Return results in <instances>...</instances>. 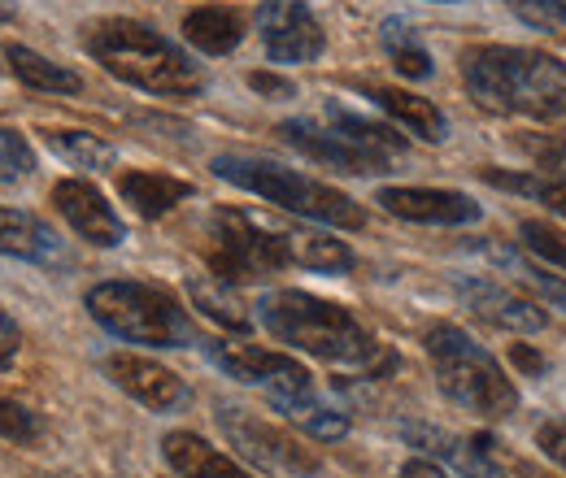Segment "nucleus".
I'll return each instance as SVG.
<instances>
[{"label":"nucleus","instance_id":"f257e3e1","mask_svg":"<svg viewBox=\"0 0 566 478\" xmlns=\"http://www.w3.org/2000/svg\"><path fill=\"white\" fill-rule=\"evenodd\" d=\"M467 92L496 114H523L554 123L566 118V66L536 49L510 44H475L462 53Z\"/></svg>","mask_w":566,"mask_h":478},{"label":"nucleus","instance_id":"f03ea898","mask_svg":"<svg viewBox=\"0 0 566 478\" xmlns=\"http://www.w3.org/2000/svg\"><path fill=\"white\" fill-rule=\"evenodd\" d=\"M258 322L287 348H301L332 365H392V357L379 348V340L357 322L345 305H332L310 291H266L258 300Z\"/></svg>","mask_w":566,"mask_h":478},{"label":"nucleus","instance_id":"7ed1b4c3","mask_svg":"<svg viewBox=\"0 0 566 478\" xmlns=\"http://www.w3.org/2000/svg\"><path fill=\"white\" fill-rule=\"evenodd\" d=\"M83 49L114 78L140 87L148 96H197V92H206L201 66L179 44H170L166 35H157L153 26H144L136 18L92 22L83 31Z\"/></svg>","mask_w":566,"mask_h":478},{"label":"nucleus","instance_id":"20e7f679","mask_svg":"<svg viewBox=\"0 0 566 478\" xmlns=\"http://www.w3.org/2000/svg\"><path fill=\"white\" fill-rule=\"evenodd\" d=\"M427 361L436 370V383L440 392L458 405V410L475 413V417H489V422H501L518 410V387L510 383V374L501 370L489 348L471 340L462 327H431L427 331Z\"/></svg>","mask_w":566,"mask_h":478},{"label":"nucleus","instance_id":"39448f33","mask_svg":"<svg viewBox=\"0 0 566 478\" xmlns=\"http://www.w3.org/2000/svg\"><path fill=\"white\" fill-rule=\"evenodd\" d=\"M213 174L271 201V205L287 209V213H301L310 222H323V226H336V231H361L366 226V213L354 196L301 174V170H287L280 161H266V157H249V152H222L213 157Z\"/></svg>","mask_w":566,"mask_h":478},{"label":"nucleus","instance_id":"423d86ee","mask_svg":"<svg viewBox=\"0 0 566 478\" xmlns=\"http://www.w3.org/2000/svg\"><path fill=\"white\" fill-rule=\"evenodd\" d=\"M87 314L118 340L148 343V348H188L197 340V327L188 309L153 283L136 278H105L87 291Z\"/></svg>","mask_w":566,"mask_h":478},{"label":"nucleus","instance_id":"0eeeda50","mask_svg":"<svg viewBox=\"0 0 566 478\" xmlns=\"http://www.w3.org/2000/svg\"><path fill=\"white\" fill-rule=\"evenodd\" d=\"M206 231H210V274L227 283H249V278L292 266L283 231L258 226L240 209H213Z\"/></svg>","mask_w":566,"mask_h":478},{"label":"nucleus","instance_id":"6e6552de","mask_svg":"<svg viewBox=\"0 0 566 478\" xmlns=\"http://www.w3.org/2000/svg\"><path fill=\"white\" fill-rule=\"evenodd\" d=\"M206 352H210V361L222 374H231V379L244 383V387H258V392L271 401L275 413L296 410L301 401L318 396L310 370H305L301 361H292L287 352L258 348V343H218V340L206 343Z\"/></svg>","mask_w":566,"mask_h":478},{"label":"nucleus","instance_id":"1a4fd4ad","mask_svg":"<svg viewBox=\"0 0 566 478\" xmlns=\"http://www.w3.org/2000/svg\"><path fill=\"white\" fill-rule=\"evenodd\" d=\"M213 417H218V431L227 435V444L244 461H253L258 470H266V475L314 478L323 470V461H318L314 448H305L296 435H287L283 426L258 417V413L240 410V405H218Z\"/></svg>","mask_w":566,"mask_h":478},{"label":"nucleus","instance_id":"9d476101","mask_svg":"<svg viewBox=\"0 0 566 478\" xmlns=\"http://www.w3.org/2000/svg\"><path fill=\"white\" fill-rule=\"evenodd\" d=\"M280 136L287 139L296 152H305V157H314V161H323V166H332V170H340V174H384V170L392 166L384 152L366 148L361 139H354L349 131H340L336 123L287 118V123H280Z\"/></svg>","mask_w":566,"mask_h":478},{"label":"nucleus","instance_id":"9b49d317","mask_svg":"<svg viewBox=\"0 0 566 478\" xmlns=\"http://www.w3.org/2000/svg\"><path fill=\"white\" fill-rule=\"evenodd\" d=\"M258 31L266 44V57L283 62V66L318 62L327 49V35H323V26L305 0H266L258 9Z\"/></svg>","mask_w":566,"mask_h":478},{"label":"nucleus","instance_id":"f8f14e48","mask_svg":"<svg viewBox=\"0 0 566 478\" xmlns=\"http://www.w3.org/2000/svg\"><path fill=\"white\" fill-rule=\"evenodd\" d=\"M101 370H105V379H109L114 387H123L132 401H140L144 410H153V413H170L188 401L184 379H179L175 370H166L161 361L140 357V352H109V357L101 361Z\"/></svg>","mask_w":566,"mask_h":478},{"label":"nucleus","instance_id":"ddd939ff","mask_svg":"<svg viewBox=\"0 0 566 478\" xmlns=\"http://www.w3.org/2000/svg\"><path fill=\"white\" fill-rule=\"evenodd\" d=\"M53 205L71 222L74 235L87 240L92 248H118V244L127 240L123 217L105 201V192L92 188L87 179H62V183L53 188Z\"/></svg>","mask_w":566,"mask_h":478},{"label":"nucleus","instance_id":"4468645a","mask_svg":"<svg viewBox=\"0 0 566 478\" xmlns=\"http://www.w3.org/2000/svg\"><path fill=\"white\" fill-rule=\"evenodd\" d=\"M458 296H462V305H467L475 318H484L489 327L510 331V336H536V331H545V322H549L545 309H541L532 296L510 291V287L489 283V278H458Z\"/></svg>","mask_w":566,"mask_h":478},{"label":"nucleus","instance_id":"2eb2a0df","mask_svg":"<svg viewBox=\"0 0 566 478\" xmlns=\"http://www.w3.org/2000/svg\"><path fill=\"white\" fill-rule=\"evenodd\" d=\"M375 205H384L392 217L423 222V226H467L484 217V209L453 188H379Z\"/></svg>","mask_w":566,"mask_h":478},{"label":"nucleus","instance_id":"dca6fc26","mask_svg":"<svg viewBox=\"0 0 566 478\" xmlns=\"http://www.w3.org/2000/svg\"><path fill=\"white\" fill-rule=\"evenodd\" d=\"M0 253L31 266H71L62 235L27 209H0Z\"/></svg>","mask_w":566,"mask_h":478},{"label":"nucleus","instance_id":"f3484780","mask_svg":"<svg viewBox=\"0 0 566 478\" xmlns=\"http://www.w3.org/2000/svg\"><path fill=\"white\" fill-rule=\"evenodd\" d=\"M361 96H366L379 114H388L401 131H410V136L427 139V144H444V139H449V118L440 114V105H431V100L415 96V92L384 87V83H366Z\"/></svg>","mask_w":566,"mask_h":478},{"label":"nucleus","instance_id":"a211bd4d","mask_svg":"<svg viewBox=\"0 0 566 478\" xmlns=\"http://www.w3.org/2000/svg\"><path fill=\"white\" fill-rule=\"evenodd\" d=\"M161 457L179 478H253L240 461H231L227 453H218L210 439L192 431H170L161 439Z\"/></svg>","mask_w":566,"mask_h":478},{"label":"nucleus","instance_id":"6ab92c4d","mask_svg":"<svg viewBox=\"0 0 566 478\" xmlns=\"http://www.w3.org/2000/svg\"><path fill=\"white\" fill-rule=\"evenodd\" d=\"M118 196L153 222V217H166L175 205H184L192 196V183L157 174V170H127V174H118Z\"/></svg>","mask_w":566,"mask_h":478},{"label":"nucleus","instance_id":"aec40b11","mask_svg":"<svg viewBox=\"0 0 566 478\" xmlns=\"http://www.w3.org/2000/svg\"><path fill=\"white\" fill-rule=\"evenodd\" d=\"M184 35L192 49H201L206 57H227L240 49L244 40V13L227 9V4H206V9H192L184 18Z\"/></svg>","mask_w":566,"mask_h":478},{"label":"nucleus","instance_id":"412c9836","mask_svg":"<svg viewBox=\"0 0 566 478\" xmlns=\"http://www.w3.org/2000/svg\"><path fill=\"white\" fill-rule=\"evenodd\" d=\"M283 240H287V257H292V266H301V270L349 274L357 266L354 248H349L345 240L327 235V231H305V226H296V231H283Z\"/></svg>","mask_w":566,"mask_h":478},{"label":"nucleus","instance_id":"4be33fe9","mask_svg":"<svg viewBox=\"0 0 566 478\" xmlns=\"http://www.w3.org/2000/svg\"><path fill=\"white\" fill-rule=\"evenodd\" d=\"M4 62H9V70H13L27 87H35V92H53V96H78V92H83V78H78L74 70L40 57V53L27 49V44H9V49H4Z\"/></svg>","mask_w":566,"mask_h":478},{"label":"nucleus","instance_id":"5701e85b","mask_svg":"<svg viewBox=\"0 0 566 478\" xmlns=\"http://www.w3.org/2000/svg\"><path fill=\"white\" fill-rule=\"evenodd\" d=\"M188 291H192L197 309H201L206 318H213L218 327H227V331H249V327H253V318L244 314V305H240V296L231 291V283H227V278H218V274L192 278V283H188Z\"/></svg>","mask_w":566,"mask_h":478},{"label":"nucleus","instance_id":"b1692460","mask_svg":"<svg viewBox=\"0 0 566 478\" xmlns=\"http://www.w3.org/2000/svg\"><path fill=\"white\" fill-rule=\"evenodd\" d=\"M379 40H384V53H388V62L397 74H406V78H431L436 74V62H431V53H427L423 44H419V35L401 22V18H388L384 22V31H379Z\"/></svg>","mask_w":566,"mask_h":478},{"label":"nucleus","instance_id":"393cba45","mask_svg":"<svg viewBox=\"0 0 566 478\" xmlns=\"http://www.w3.org/2000/svg\"><path fill=\"white\" fill-rule=\"evenodd\" d=\"M440 457L462 478H505L501 461H496V444L489 435H449Z\"/></svg>","mask_w":566,"mask_h":478},{"label":"nucleus","instance_id":"a878e982","mask_svg":"<svg viewBox=\"0 0 566 478\" xmlns=\"http://www.w3.org/2000/svg\"><path fill=\"white\" fill-rule=\"evenodd\" d=\"M49 148L62 157V161H71L74 170H114V161H118V152H114V144H105L101 136H92V131H49Z\"/></svg>","mask_w":566,"mask_h":478},{"label":"nucleus","instance_id":"bb28decb","mask_svg":"<svg viewBox=\"0 0 566 478\" xmlns=\"http://www.w3.org/2000/svg\"><path fill=\"white\" fill-rule=\"evenodd\" d=\"M292 426H301L310 439H318V444H336V439H345L349 435V413L345 410H332L327 401H318V396H310V401H301L296 410L283 413Z\"/></svg>","mask_w":566,"mask_h":478},{"label":"nucleus","instance_id":"cd10ccee","mask_svg":"<svg viewBox=\"0 0 566 478\" xmlns=\"http://www.w3.org/2000/svg\"><path fill=\"white\" fill-rule=\"evenodd\" d=\"M489 253H493L496 262L505 266V270H514L527 287H536L554 309H563L566 314V278L558 274H545V266H536V262H527V257H518V248H505V244H489Z\"/></svg>","mask_w":566,"mask_h":478},{"label":"nucleus","instance_id":"c85d7f7f","mask_svg":"<svg viewBox=\"0 0 566 478\" xmlns=\"http://www.w3.org/2000/svg\"><path fill=\"white\" fill-rule=\"evenodd\" d=\"M327 123H336L340 131H349L354 139H361L366 148L384 152L388 161L406 152V139L397 136L392 127H384V123H370V118H361V114H349V109H336V105H332V109H327Z\"/></svg>","mask_w":566,"mask_h":478},{"label":"nucleus","instance_id":"c756f323","mask_svg":"<svg viewBox=\"0 0 566 478\" xmlns=\"http://www.w3.org/2000/svg\"><path fill=\"white\" fill-rule=\"evenodd\" d=\"M518 240H523V248H527L536 262L566 270V235L558 226H549V222H541V217H527V222L518 226Z\"/></svg>","mask_w":566,"mask_h":478},{"label":"nucleus","instance_id":"7c9ffc66","mask_svg":"<svg viewBox=\"0 0 566 478\" xmlns=\"http://www.w3.org/2000/svg\"><path fill=\"white\" fill-rule=\"evenodd\" d=\"M31 170H35V152H31V144L18 136V131H4V127H0V183L27 179Z\"/></svg>","mask_w":566,"mask_h":478},{"label":"nucleus","instance_id":"2f4dec72","mask_svg":"<svg viewBox=\"0 0 566 478\" xmlns=\"http://www.w3.org/2000/svg\"><path fill=\"white\" fill-rule=\"evenodd\" d=\"M0 439H13V444H35L40 439V417L18 405V401H4L0 396Z\"/></svg>","mask_w":566,"mask_h":478},{"label":"nucleus","instance_id":"473e14b6","mask_svg":"<svg viewBox=\"0 0 566 478\" xmlns=\"http://www.w3.org/2000/svg\"><path fill=\"white\" fill-rule=\"evenodd\" d=\"M536 448H541L554 466L566 470V417H545V422L536 426Z\"/></svg>","mask_w":566,"mask_h":478},{"label":"nucleus","instance_id":"72a5a7b5","mask_svg":"<svg viewBox=\"0 0 566 478\" xmlns=\"http://www.w3.org/2000/svg\"><path fill=\"white\" fill-rule=\"evenodd\" d=\"M249 87H253L258 96H271V100H292V96H296V83H292V78L266 74V70H253V74H249Z\"/></svg>","mask_w":566,"mask_h":478},{"label":"nucleus","instance_id":"f704fd0d","mask_svg":"<svg viewBox=\"0 0 566 478\" xmlns=\"http://www.w3.org/2000/svg\"><path fill=\"white\" fill-rule=\"evenodd\" d=\"M18 348H22V331H18V322L0 309V365H9V361L18 357Z\"/></svg>","mask_w":566,"mask_h":478},{"label":"nucleus","instance_id":"c9c22d12","mask_svg":"<svg viewBox=\"0 0 566 478\" xmlns=\"http://www.w3.org/2000/svg\"><path fill=\"white\" fill-rule=\"evenodd\" d=\"M536 201H545V209H549V213L566 217V179H541Z\"/></svg>","mask_w":566,"mask_h":478},{"label":"nucleus","instance_id":"e433bc0d","mask_svg":"<svg viewBox=\"0 0 566 478\" xmlns=\"http://www.w3.org/2000/svg\"><path fill=\"white\" fill-rule=\"evenodd\" d=\"M397 478H458V475H449L444 466H436V461H427V457H415V461H406V466L397 470Z\"/></svg>","mask_w":566,"mask_h":478},{"label":"nucleus","instance_id":"4c0bfd02","mask_svg":"<svg viewBox=\"0 0 566 478\" xmlns=\"http://www.w3.org/2000/svg\"><path fill=\"white\" fill-rule=\"evenodd\" d=\"M510 357H514V365H518V370H527V374H541V370H545V361H541L532 348H523V343H514V348H510Z\"/></svg>","mask_w":566,"mask_h":478},{"label":"nucleus","instance_id":"58836bf2","mask_svg":"<svg viewBox=\"0 0 566 478\" xmlns=\"http://www.w3.org/2000/svg\"><path fill=\"white\" fill-rule=\"evenodd\" d=\"M532 4H541V9L554 13V18H566V0H532Z\"/></svg>","mask_w":566,"mask_h":478},{"label":"nucleus","instance_id":"ea45409f","mask_svg":"<svg viewBox=\"0 0 566 478\" xmlns=\"http://www.w3.org/2000/svg\"><path fill=\"white\" fill-rule=\"evenodd\" d=\"M13 18V0H0V22H9Z\"/></svg>","mask_w":566,"mask_h":478},{"label":"nucleus","instance_id":"a19ab883","mask_svg":"<svg viewBox=\"0 0 566 478\" xmlns=\"http://www.w3.org/2000/svg\"><path fill=\"white\" fill-rule=\"evenodd\" d=\"M444 4H458V0H444Z\"/></svg>","mask_w":566,"mask_h":478}]
</instances>
